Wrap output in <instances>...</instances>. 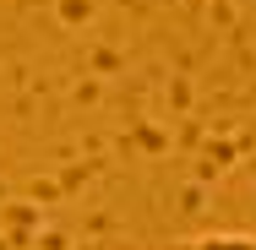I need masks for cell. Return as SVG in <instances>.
<instances>
[{
    "label": "cell",
    "mask_w": 256,
    "mask_h": 250,
    "mask_svg": "<svg viewBox=\"0 0 256 250\" xmlns=\"http://www.w3.org/2000/svg\"><path fill=\"white\" fill-rule=\"evenodd\" d=\"M186 250H256V234H234V229H218V234H196Z\"/></svg>",
    "instance_id": "1"
}]
</instances>
